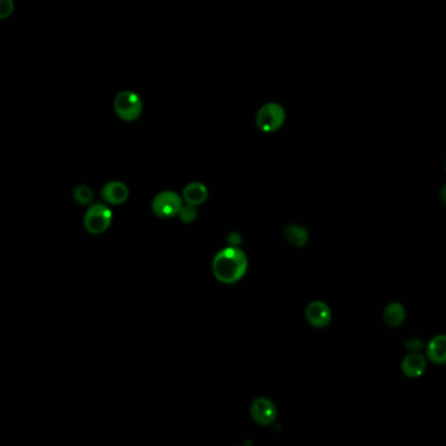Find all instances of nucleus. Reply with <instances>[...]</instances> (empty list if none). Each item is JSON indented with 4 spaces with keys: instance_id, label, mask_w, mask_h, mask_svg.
Returning <instances> with one entry per match:
<instances>
[{
    "instance_id": "12",
    "label": "nucleus",
    "mask_w": 446,
    "mask_h": 446,
    "mask_svg": "<svg viewBox=\"0 0 446 446\" xmlns=\"http://www.w3.org/2000/svg\"><path fill=\"white\" fill-rule=\"evenodd\" d=\"M405 318H406L405 308L398 302H391L384 311V320L386 325L391 326V327L402 325Z\"/></svg>"
},
{
    "instance_id": "9",
    "label": "nucleus",
    "mask_w": 446,
    "mask_h": 446,
    "mask_svg": "<svg viewBox=\"0 0 446 446\" xmlns=\"http://www.w3.org/2000/svg\"><path fill=\"white\" fill-rule=\"evenodd\" d=\"M426 358L419 352H411L402 363V370L408 377H419L426 370Z\"/></svg>"
},
{
    "instance_id": "2",
    "label": "nucleus",
    "mask_w": 446,
    "mask_h": 446,
    "mask_svg": "<svg viewBox=\"0 0 446 446\" xmlns=\"http://www.w3.org/2000/svg\"><path fill=\"white\" fill-rule=\"evenodd\" d=\"M83 223L88 233L101 234L107 232L113 223V212L105 203L92 204L88 207Z\"/></svg>"
},
{
    "instance_id": "11",
    "label": "nucleus",
    "mask_w": 446,
    "mask_h": 446,
    "mask_svg": "<svg viewBox=\"0 0 446 446\" xmlns=\"http://www.w3.org/2000/svg\"><path fill=\"white\" fill-rule=\"evenodd\" d=\"M428 359L435 364H444L446 359V339L444 335L431 340L427 349Z\"/></svg>"
},
{
    "instance_id": "6",
    "label": "nucleus",
    "mask_w": 446,
    "mask_h": 446,
    "mask_svg": "<svg viewBox=\"0 0 446 446\" xmlns=\"http://www.w3.org/2000/svg\"><path fill=\"white\" fill-rule=\"evenodd\" d=\"M252 420L259 426H270L275 421L278 411L275 405L267 398H258L252 402L250 410Z\"/></svg>"
},
{
    "instance_id": "5",
    "label": "nucleus",
    "mask_w": 446,
    "mask_h": 446,
    "mask_svg": "<svg viewBox=\"0 0 446 446\" xmlns=\"http://www.w3.org/2000/svg\"><path fill=\"white\" fill-rule=\"evenodd\" d=\"M182 205L184 199L175 191L168 190L156 195L152 202V211L160 219H170L178 215Z\"/></svg>"
},
{
    "instance_id": "1",
    "label": "nucleus",
    "mask_w": 446,
    "mask_h": 446,
    "mask_svg": "<svg viewBox=\"0 0 446 446\" xmlns=\"http://www.w3.org/2000/svg\"><path fill=\"white\" fill-rule=\"evenodd\" d=\"M212 271L215 278L224 284H234L241 281L248 271V258L237 246H229L216 254Z\"/></svg>"
},
{
    "instance_id": "4",
    "label": "nucleus",
    "mask_w": 446,
    "mask_h": 446,
    "mask_svg": "<svg viewBox=\"0 0 446 446\" xmlns=\"http://www.w3.org/2000/svg\"><path fill=\"white\" fill-rule=\"evenodd\" d=\"M285 122V112L279 104H266L263 105L257 114V126L263 133H275Z\"/></svg>"
},
{
    "instance_id": "13",
    "label": "nucleus",
    "mask_w": 446,
    "mask_h": 446,
    "mask_svg": "<svg viewBox=\"0 0 446 446\" xmlns=\"http://www.w3.org/2000/svg\"><path fill=\"white\" fill-rule=\"evenodd\" d=\"M285 237H287V241L295 248H302L305 243H308V238H309L306 229L300 225H288L285 228Z\"/></svg>"
},
{
    "instance_id": "7",
    "label": "nucleus",
    "mask_w": 446,
    "mask_h": 446,
    "mask_svg": "<svg viewBox=\"0 0 446 446\" xmlns=\"http://www.w3.org/2000/svg\"><path fill=\"white\" fill-rule=\"evenodd\" d=\"M101 196L107 204L112 205H121L125 203L128 196H130V190L127 187V184L119 181H112L109 184H105L101 190Z\"/></svg>"
},
{
    "instance_id": "8",
    "label": "nucleus",
    "mask_w": 446,
    "mask_h": 446,
    "mask_svg": "<svg viewBox=\"0 0 446 446\" xmlns=\"http://www.w3.org/2000/svg\"><path fill=\"white\" fill-rule=\"evenodd\" d=\"M306 320L314 327H326L331 322V311L322 301H314L306 309Z\"/></svg>"
},
{
    "instance_id": "10",
    "label": "nucleus",
    "mask_w": 446,
    "mask_h": 446,
    "mask_svg": "<svg viewBox=\"0 0 446 446\" xmlns=\"http://www.w3.org/2000/svg\"><path fill=\"white\" fill-rule=\"evenodd\" d=\"M207 195H208V190L203 184L193 182V184H189L184 187L182 199H184V203L196 207V205H201L205 202Z\"/></svg>"
},
{
    "instance_id": "3",
    "label": "nucleus",
    "mask_w": 446,
    "mask_h": 446,
    "mask_svg": "<svg viewBox=\"0 0 446 446\" xmlns=\"http://www.w3.org/2000/svg\"><path fill=\"white\" fill-rule=\"evenodd\" d=\"M114 112L119 119L134 122L139 119L143 112L142 98L133 90L119 92L114 100Z\"/></svg>"
},
{
    "instance_id": "14",
    "label": "nucleus",
    "mask_w": 446,
    "mask_h": 446,
    "mask_svg": "<svg viewBox=\"0 0 446 446\" xmlns=\"http://www.w3.org/2000/svg\"><path fill=\"white\" fill-rule=\"evenodd\" d=\"M74 199L80 205H89L93 202V191L88 184H78L74 190Z\"/></svg>"
},
{
    "instance_id": "15",
    "label": "nucleus",
    "mask_w": 446,
    "mask_h": 446,
    "mask_svg": "<svg viewBox=\"0 0 446 446\" xmlns=\"http://www.w3.org/2000/svg\"><path fill=\"white\" fill-rule=\"evenodd\" d=\"M178 216H180V219H181L184 223H193L195 219H196V216H198V211H196L195 205L186 204V205L181 207V210H180V212H178Z\"/></svg>"
},
{
    "instance_id": "16",
    "label": "nucleus",
    "mask_w": 446,
    "mask_h": 446,
    "mask_svg": "<svg viewBox=\"0 0 446 446\" xmlns=\"http://www.w3.org/2000/svg\"><path fill=\"white\" fill-rule=\"evenodd\" d=\"M15 11L13 0H0V19H7Z\"/></svg>"
}]
</instances>
